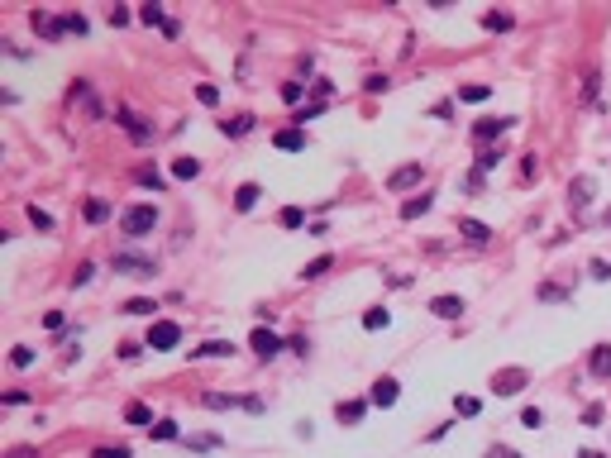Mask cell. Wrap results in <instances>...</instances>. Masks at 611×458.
Returning a JSON list of instances; mask_svg holds the SVG:
<instances>
[{"instance_id":"1","label":"cell","mask_w":611,"mask_h":458,"mask_svg":"<svg viewBox=\"0 0 611 458\" xmlns=\"http://www.w3.org/2000/svg\"><path fill=\"white\" fill-rule=\"evenodd\" d=\"M119 229L134 234V239L153 234V229H158V205H129V210L119 215Z\"/></svg>"},{"instance_id":"2","label":"cell","mask_w":611,"mask_h":458,"mask_svg":"<svg viewBox=\"0 0 611 458\" xmlns=\"http://www.w3.org/2000/svg\"><path fill=\"white\" fill-rule=\"evenodd\" d=\"M115 273H129V277H153L158 263L143 258V253H115Z\"/></svg>"},{"instance_id":"3","label":"cell","mask_w":611,"mask_h":458,"mask_svg":"<svg viewBox=\"0 0 611 458\" xmlns=\"http://www.w3.org/2000/svg\"><path fill=\"white\" fill-rule=\"evenodd\" d=\"M177 339H182V330H177L172 320H153V330H148V349H177Z\"/></svg>"},{"instance_id":"4","label":"cell","mask_w":611,"mask_h":458,"mask_svg":"<svg viewBox=\"0 0 611 458\" xmlns=\"http://www.w3.org/2000/svg\"><path fill=\"white\" fill-rule=\"evenodd\" d=\"M249 349H253L258 358H273V354H282V339H277V334H273L268 325H258V330L249 334Z\"/></svg>"},{"instance_id":"5","label":"cell","mask_w":611,"mask_h":458,"mask_svg":"<svg viewBox=\"0 0 611 458\" xmlns=\"http://www.w3.org/2000/svg\"><path fill=\"white\" fill-rule=\"evenodd\" d=\"M397 396H402L397 377H378V382H373V391H368V401H373V406H397Z\"/></svg>"},{"instance_id":"6","label":"cell","mask_w":611,"mask_h":458,"mask_svg":"<svg viewBox=\"0 0 611 458\" xmlns=\"http://www.w3.org/2000/svg\"><path fill=\"white\" fill-rule=\"evenodd\" d=\"M511 124H516V119H478V124H473V139H478V144H492V139L507 134Z\"/></svg>"},{"instance_id":"7","label":"cell","mask_w":611,"mask_h":458,"mask_svg":"<svg viewBox=\"0 0 611 458\" xmlns=\"http://www.w3.org/2000/svg\"><path fill=\"white\" fill-rule=\"evenodd\" d=\"M420 177H425V168H420V163H406V168H397V172L387 177V191H406V186H415Z\"/></svg>"},{"instance_id":"8","label":"cell","mask_w":611,"mask_h":458,"mask_svg":"<svg viewBox=\"0 0 611 458\" xmlns=\"http://www.w3.org/2000/svg\"><path fill=\"white\" fill-rule=\"evenodd\" d=\"M520 387H525V372H520V367H511V372H497V382H492V391H497V396H516Z\"/></svg>"},{"instance_id":"9","label":"cell","mask_w":611,"mask_h":458,"mask_svg":"<svg viewBox=\"0 0 611 458\" xmlns=\"http://www.w3.org/2000/svg\"><path fill=\"white\" fill-rule=\"evenodd\" d=\"M430 310H435L439 320H459V315H463V301H459V296H435Z\"/></svg>"},{"instance_id":"10","label":"cell","mask_w":611,"mask_h":458,"mask_svg":"<svg viewBox=\"0 0 611 458\" xmlns=\"http://www.w3.org/2000/svg\"><path fill=\"white\" fill-rule=\"evenodd\" d=\"M273 144H277V148H287V153H301V148H306V134H301V129H277V134H273Z\"/></svg>"},{"instance_id":"11","label":"cell","mask_w":611,"mask_h":458,"mask_svg":"<svg viewBox=\"0 0 611 458\" xmlns=\"http://www.w3.org/2000/svg\"><path fill=\"white\" fill-rule=\"evenodd\" d=\"M34 29H38L43 38H62V19H53V14H43V10H34Z\"/></svg>"},{"instance_id":"12","label":"cell","mask_w":611,"mask_h":458,"mask_svg":"<svg viewBox=\"0 0 611 458\" xmlns=\"http://www.w3.org/2000/svg\"><path fill=\"white\" fill-rule=\"evenodd\" d=\"M363 411H368V401H339V406H334V415H339L344 425H358Z\"/></svg>"},{"instance_id":"13","label":"cell","mask_w":611,"mask_h":458,"mask_svg":"<svg viewBox=\"0 0 611 458\" xmlns=\"http://www.w3.org/2000/svg\"><path fill=\"white\" fill-rule=\"evenodd\" d=\"M139 19H143V24H158V29H168V34H177V24H172L158 5H143V10H139Z\"/></svg>"},{"instance_id":"14","label":"cell","mask_w":611,"mask_h":458,"mask_svg":"<svg viewBox=\"0 0 611 458\" xmlns=\"http://www.w3.org/2000/svg\"><path fill=\"white\" fill-rule=\"evenodd\" d=\"M224 354H234V344H224V339H210L201 349H192V358H224Z\"/></svg>"},{"instance_id":"15","label":"cell","mask_w":611,"mask_h":458,"mask_svg":"<svg viewBox=\"0 0 611 458\" xmlns=\"http://www.w3.org/2000/svg\"><path fill=\"white\" fill-rule=\"evenodd\" d=\"M430 205H435V201H430V191H425V196H411L406 205H402V220H420Z\"/></svg>"},{"instance_id":"16","label":"cell","mask_w":611,"mask_h":458,"mask_svg":"<svg viewBox=\"0 0 611 458\" xmlns=\"http://www.w3.org/2000/svg\"><path fill=\"white\" fill-rule=\"evenodd\" d=\"M258 196H263L258 186H253V182H244L239 191H234V205H239V210H253V205H258Z\"/></svg>"},{"instance_id":"17","label":"cell","mask_w":611,"mask_h":458,"mask_svg":"<svg viewBox=\"0 0 611 458\" xmlns=\"http://www.w3.org/2000/svg\"><path fill=\"white\" fill-rule=\"evenodd\" d=\"M592 372L597 377H611V344H597L592 349Z\"/></svg>"},{"instance_id":"18","label":"cell","mask_w":611,"mask_h":458,"mask_svg":"<svg viewBox=\"0 0 611 458\" xmlns=\"http://www.w3.org/2000/svg\"><path fill=\"white\" fill-rule=\"evenodd\" d=\"M196 172H201V163H196V158H177V163H172V177H177V182H192Z\"/></svg>"},{"instance_id":"19","label":"cell","mask_w":611,"mask_h":458,"mask_svg":"<svg viewBox=\"0 0 611 458\" xmlns=\"http://www.w3.org/2000/svg\"><path fill=\"white\" fill-rule=\"evenodd\" d=\"M463 234H468V244H487V239H492V229H487L483 220H463Z\"/></svg>"},{"instance_id":"20","label":"cell","mask_w":611,"mask_h":458,"mask_svg":"<svg viewBox=\"0 0 611 458\" xmlns=\"http://www.w3.org/2000/svg\"><path fill=\"white\" fill-rule=\"evenodd\" d=\"M119 124H124V129H129L134 139H148V124H143L139 115H129V110H119Z\"/></svg>"},{"instance_id":"21","label":"cell","mask_w":611,"mask_h":458,"mask_svg":"<svg viewBox=\"0 0 611 458\" xmlns=\"http://www.w3.org/2000/svg\"><path fill=\"white\" fill-rule=\"evenodd\" d=\"M387 325H392V315H387L382 306H373V310L363 315V330H387Z\"/></svg>"},{"instance_id":"22","label":"cell","mask_w":611,"mask_h":458,"mask_svg":"<svg viewBox=\"0 0 611 458\" xmlns=\"http://www.w3.org/2000/svg\"><path fill=\"white\" fill-rule=\"evenodd\" d=\"M124 420H129V425H153V411H148L143 401H134V406L124 411Z\"/></svg>"},{"instance_id":"23","label":"cell","mask_w":611,"mask_h":458,"mask_svg":"<svg viewBox=\"0 0 611 458\" xmlns=\"http://www.w3.org/2000/svg\"><path fill=\"white\" fill-rule=\"evenodd\" d=\"M497 163H502V148H483V153H478V172H483V177H487Z\"/></svg>"},{"instance_id":"24","label":"cell","mask_w":611,"mask_h":458,"mask_svg":"<svg viewBox=\"0 0 611 458\" xmlns=\"http://www.w3.org/2000/svg\"><path fill=\"white\" fill-rule=\"evenodd\" d=\"M487 95H492V87H483V82H478V87H459V100H468V105H478V100H487Z\"/></svg>"},{"instance_id":"25","label":"cell","mask_w":611,"mask_h":458,"mask_svg":"<svg viewBox=\"0 0 611 458\" xmlns=\"http://www.w3.org/2000/svg\"><path fill=\"white\" fill-rule=\"evenodd\" d=\"M483 24H487L492 34H507V29H511V14H502V10H492V14H483Z\"/></svg>"},{"instance_id":"26","label":"cell","mask_w":611,"mask_h":458,"mask_svg":"<svg viewBox=\"0 0 611 458\" xmlns=\"http://www.w3.org/2000/svg\"><path fill=\"white\" fill-rule=\"evenodd\" d=\"M330 268H334V258H330V253H325V258H315V263H306V282H310V277H325V273H330Z\"/></svg>"},{"instance_id":"27","label":"cell","mask_w":611,"mask_h":458,"mask_svg":"<svg viewBox=\"0 0 611 458\" xmlns=\"http://www.w3.org/2000/svg\"><path fill=\"white\" fill-rule=\"evenodd\" d=\"M87 14H62V34H87Z\"/></svg>"},{"instance_id":"28","label":"cell","mask_w":611,"mask_h":458,"mask_svg":"<svg viewBox=\"0 0 611 458\" xmlns=\"http://www.w3.org/2000/svg\"><path fill=\"white\" fill-rule=\"evenodd\" d=\"M220 129H224V134H249V129H253V115H239V119H224Z\"/></svg>"},{"instance_id":"29","label":"cell","mask_w":611,"mask_h":458,"mask_svg":"<svg viewBox=\"0 0 611 458\" xmlns=\"http://www.w3.org/2000/svg\"><path fill=\"white\" fill-rule=\"evenodd\" d=\"M29 220H34V229H43V234H53V215H48V210H38V205H29Z\"/></svg>"},{"instance_id":"30","label":"cell","mask_w":611,"mask_h":458,"mask_svg":"<svg viewBox=\"0 0 611 458\" xmlns=\"http://www.w3.org/2000/svg\"><path fill=\"white\" fill-rule=\"evenodd\" d=\"M139 182H143V186H158V191H163V186H168V177H163L158 168H139Z\"/></svg>"},{"instance_id":"31","label":"cell","mask_w":611,"mask_h":458,"mask_svg":"<svg viewBox=\"0 0 611 458\" xmlns=\"http://www.w3.org/2000/svg\"><path fill=\"white\" fill-rule=\"evenodd\" d=\"M148 310H158V301H124V315H148Z\"/></svg>"},{"instance_id":"32","label":"cell","mask_w":611,"mask_h":458,"mask_svg":"<svg viewBox=\"0 0 611 458\" xmlns=\"http://www.w3.org/2000/svg\"><path fill=\"white\" fill-rule=\"evenodd\" d=\"M454 411H459V415H478L483 406H478V396H454Z\"/></svg>"},{"instance_id":"33","label":"cell","mask_w":611,"mask_h":458,"mask_svg":"<svg viewBox=\"0 0 611 458\" xmlns=\"http://www.w3.org/2000/svg\"><path fill=\"white\" fill-rule=\"evenodd\" d=\"M177 435H182L177 420H158V425H153V439H177Z\"/></svg>"},{"instance_id":"34","label":"cell","mask_w":611,"mask_h":458,"mask_svg":"<svg viewBox=\"0 0 611 458\" xmlns=\"http://www.w3.org/2000/svg\"><path fill=\"white\" fill-rule=\"evenodd\" d=\"M592 201V182L583 177V182H573V205H588Z\"/></svg>"},{"instance_id":"35","label":"cell","mask_w":611,"mask_h":458,"mask_svg":"<svg viewBox=\"0 0 611 458\" xmlns=\"http://www.w3.org/2000/svg\"><path fill=\"white\" fill-rule=\"evenodd\" d=\"M520 425H530V430H540V425H544V411H535V406H525V411H520Z\"/></svg>"},{"instance_id":"36","label":"cell","mask_w":611,"mask_h":458,"mask_svg":"<svg viewBox=\"0 0 611 458\" xmlns=\"http://www.w3.org/2000/svg\"><path fill=\"white\" fill-rule=\"evenodd\" d=\"M282 225H287V229H301V225H306V215L297 210V205H287V210H282Z\"/></svg>"},{"instance_id":"37","label":"cell","mask_w":611,"mask_h":458,"mask_svg":"<svg viewBox=\"0 0 611 458\" xmlns=\"http://www.w3.org/2000/svg\"><path fill=\"white\" fill-rule=\"evenodd\" d=\"M105 215H110V205H105V201H91V205H87V220H91V225H101Z\"/></svg>"},{"instance_id":"38","label":"cell","mask_w":611,"mask_h":458,"mask_svg":"<svg viewBox=\"0 0 611 458\" xmlns=\"http://www.w3.org/2000/svg\"><path fill=\"white\" fill-rule=\"evenodd\" d=\"M10 363H14V367H34V349H14V354H10Z\"/></svg>"},{"instance_id":"39","label":"cell","mask_w":611,"mask_h":458,"mask_svg":"<svg viewBox=\"0 0 611 458\" xmlns=\"http://www.w3.org/2000/svg\"><path fill=\"white\" fill-rule=\"evenodd\" d=\"M301 95H306V87H301V82H287V87H282V100H292V105H297Z\"/></svg>"},{"instance_id":"40","label":"cell","mask_w":611,"mask_h":458,"mask_svg":"<svg viewBox=\"0 0 611 458\" xmlns=\"http://www.w3.org/2000/svg\"><path fill=\"white\" fill-rule=\"evenodd\" d=\"M91 277H96V268H91V263H82V268H77V273H72V282H77V286H87V282H91Z\"/></svg>"},{"instance_id":"41","label":"cell","mask_w":611,"mask_h":458,"mask_svg":"<svg viewBox=\"0 0 611 458\" xmlns=\"http://www.w3.org/2000/svg\"><path fill=\"white\" fill-rule=\"evenodd\" d=\"M196 100H201V105H215L220 91H215V87H196Z\"/></svg>"},{"instance_id":"42","label":"cell","mask_w":611,"mask_h":458,"mask_svg":"<svg viewBox=\"0 0 611 458\" xmlns=\"http://www.w3.org/2000/svg\"><path fill=\"white\" fill-rule=\"evenodd\" d=\"M363 87H368V91H387V77H382V72H373V77H368Z\"/></svg>"},{"instance_id":"43","label":"cell","mask_w":611,"mask_h":458,"mask_svg":"<svg viewBox=\"0 0 611 458\" xmlns=\"http://www.w3.org/2000/svg\"><path fill=\"white\" fill-rule=\"evenodd\" d=\"M592 277H597V282H607V277H611V263H602V258H597V263H592Z\"/></svg>"},{"instance_id":"44","label":"cell","mask_w":611,"mask_h":458,"mask_svg":"<svg viewBox=\"0 0 611 458\" xmlns=\"http://www.w3.org/2000/svg\"><path fill=\"white\" fill-rule=\"evenodd\" d=\"M96 458H134L129 449H96Z\"/></svg>"},{"instance_id":"45","label":"cell","mask_w":611,"mask_h":458,"mask_svg":"<svg viewBox=\"0 0 611 458\" xmlns=\"http://www.w3.org/2000/svg\"><path fill=\"white\" fill-rule=\"evenodd\" d=\"M487 458H520L516 449H487Z\"/></svg>"},{"instance_id":"46","label":"cell","mask_w":611,"mask_h":458,"mask_svg":"<svg viewBox=\"0 0 611 458\" xmlns=\"http://www.w3.org/2000/svg\"><path fill=\"white\" fill-rule=\"evenodd\" d=\"M578 458H607V454H597V449H583V454H578Z\"/></svg>"},{"instance_id":"47","label":"cell","mask_w":611,"mask_h":458,"mask_svg":"<svg viewBox=\"0 0 611 458\" xmlns=\"http://www.w3.org/2000/svg\"><path fill=\"white\" fill-rule=\"evenodd\" d=\"M607 220H611V215H607Z\"/></svg>"}]
</instances>
